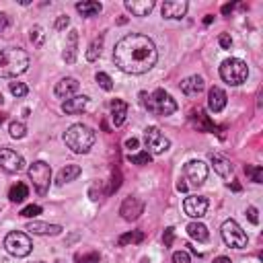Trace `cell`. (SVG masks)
Returning a JSON list of instances; mask_svg holds the SVG:
<instances>
[{
  "label": "cell",
  "mask_w": 263,
  "mask_h": 263,
  "mask_svg": "<svg viewBox=\"0 0 263 263\" xmlns=\"http://www.w3.org/2000/svg\"><path fill=\"white\" fill-rule=\"evenodd\" d=\"M220 232H222V240H224L228 247H232V249H245L247 242H249L245 230H242L234 220H226V222L222 224V230H220Z\"/></svg>",
  "instance_id": "ba28073f"
},
{
  "label": "cell",
  "mask_w": 263,
  "mask_h": 263,
  "mask_svg": "<svg viewBox=\"0 0 263 263\" xmlns=\"http://www.w3.org/2000/svg\"><path fill=\"white\" fill-rule=\"evenodd\" d=\"M0 166L6 173H18L25 168V158L10 148H0Z\"/></svg>",
  "instance_id": "8fae6325"
},
{
  "label": "cell",
  "mask_w": 263,
  "mask_h": 263,
  "mask_svg": "<svg viewBox=\"0 0 263 263\" xmlns=\"http://www.w3.org/2000/svg\"><path fill=\"white\" fill-rule=\"evenodd\" d=\"M86 105H88V97H84V95H74V97H70V99H66V101L62 103V111H64L66 115H76V113H82V111L86 109Z\"/></svg>",
  "instance_id": "2e32d148"
},
{
  "label": "cell",
  "mask_w": 263,
  "mask_h": 263,
  "mask_svg": "<svg viewBox=\"0 0 263 263\" xmlns=\"http://www.w3.org/2000/svg\"><path fill=\"white\" fill-rule=\"evenodd\" d=\"M95 80L99 82V86H101L103 90H113V80H111L109 74H105V72H97Z\"/></svg>",
  "instance_id": "836d02e7"
},
{
  "label": "cell",
  "mask_w": 263,
  "mask_h": 263,
  "mask_svg": "<svg viewBox=\"0 0 263 263\" xmlns=\"http://www.w3.org/2000/svg\"><path fill=\"white\" fill-rule=\"evenodd\" d=\"M138 144H140L138 138H127V140H125V148H127V150H136Z\"/></svg>",
  "instance_id": "ee69618b"
},
{
  "label": "cell",
  "mask_w": 263,
  "mask_h": 263,
  "mask_svg": "<svg viewBox=\"0 0 263 263\" xmlns=\"http://www.w3.org/2000/svg\"><path fill=\"white\" fill-rule=\"evenodd\" d=\"M125 115H127V103L121 101V99H113L111 101V121H113V125L119 127L125 121Z\"/></svg>",
  "instance_id": "603a6c76"
},
{
  "label": "cell",
  "mask_w": 263,
  "mask_h": 263,
  "mask_svg": "<svg viewBox=\"0 0 263 263\" xmlns=\"http://www.w3.org/2000/svg\"><path fill=\"white\" fill-rule=\"evenodd\" d=\"M55 263H62V261H55Z\"/></svg>",
  "instance_id": "db71d44e"
},
{
  "label": "cell",
  "mask_w": 263,
  "mask_h": 263,
  "mask_svg": "<svg viewBox=\"0 0 263 263\" xmlns=\"http://www.w3.org/2000/svg\"><path fill=\"white\" fill-rule=\"evenodd\" d=\"M76 10L82 14V16H95L103 10V4L101 2H95V0H84V2H78L76 4Z\"/></svg>",
  "instance_id": "d4e9b609"
},
{
  "label": "cell",
  "mask_w": 263,
  "mask_h": 263,
  "mask_svg": "<svg viewBox=\"0 0 263 263\" xmlns=\"http://www.w3.org/2000/svg\"><path fill=\"white\" fill-rule=\"evenodd\" d=\"M76 90H78V80L76 78H72V76H66V78H62L58 84H55V88H53V95L58 97V99H70V97H74L76 95Z\"/></svg>",
  "instance_id": "5bb4252c"
},
{
  "label": "cell",
  "mask_w": 263,
  "mask_h": 263,
  "mask_svg": "<svg viewBox=\"0 0 263 263\" xmlns=\"http://www.w3.org/2000/svg\"><path fill=\"white\" fill-rule=\"evenodd\" d=\"M8 132H10V136H12V138H16V140H18V138H23V136L27 134V125H25L23 121H12V123L8 125Z\"/></svg>",
  "instance_id": "d6a6232c"
},
{
  "label": "cell",
  "mask_w": 263,
  "mask_h": 263,
  "mask_svg": "<svg viewBox=\"0 0 263 263\" xmlns=\"http://www.w3.org/2000/svg\"><path fill=\"white\" fill-rule=\"evenodd\" d=\"M232 8H234V4H224V6H222V12L228 14V12H232Z\"/></svg>",
  "instance_id": "bcb514c9"
},
{
  "label": "cell",
  "mask_w": 263,
  "mask_h": 263,
  "mask_svg": "<svg viewBox=\"0 0 263 263\" xmlns=\"http://www.w3.org/2000/svg\"><path fill=\"white\" fill-rule=\"evenodd\" d=\"M76 53H78V31H70L68 33V39H66V47H64V62L66 64H74L76 62Z\"/></svg>",
  "instance_id": "ffe728a7"
},
{
  "label": "cell",
  "mask_w": 263,
  "mask_h": 263,
  "mask_svg": "<svg viewBox=\"0 0 263 263\" xmlns=\"http://www.w3.org/2000/svg\"><path fill=\"white\" fill-rule=\"evenodd\" d=\"M158 60L156 45L150 37L142 33H129L115 43L113 62L125 74H144L154 68Z\"/></svg>",
  "instance_id": "6da1fadb"
},
{
  "label": "cell",
  "mask_w": 263,
  "mask_h": 263,
  "mask_svg": "<svg viewBox=\"0 0 263 263\" xmlns=\"http://www.w3.org/2000/svg\"><path fill=\"white\" fill-rule=\"evenodd\" d=\"M187 232H189V236L195 238L197 242H205V240L210 238V232H208V228H205L201 222H191V224L187 226Z\"/></svg>",
  "instance_id": "484cf974"
},
{
  "label": "cell",
  "mask_w": 263,
  "mask_h": 263,
  "mask_svg": "<svg viewBox=\"0 0 263 263\" xmlns=\"http://www.w3.org/2000/svg\"><path fill=\"white\" fill-rule=\"evenodd\" d=\"M2 101H4V99H2V95H0V105H2Z\"/></svg>",
  "instance_id": "816d5d0a"
},
{
  "label": "cell",
  "mask_w": 263,
  "mask_h": 263,
  "mask_svg": "<svg viewBox=\"0 0 263 263\" xmlns=\"http://www.w3.org/2000/svg\"><path fill=\"white\" fill-rule=\"evenodd\" d=\"M4 249L14 257H27L33 249V242L25 232H8L4 236Z\"/></svg>",
  "instance_id": "52a82bcc"
},
{
  "label": "cell",
  "mask_w": 263,
  "mask_h": 263,
  "mask_svg": "<svg viewBox=\"0 0 263 263\" xmlns=\"http://www.w3.org/2000/svg\"><path fill=\"white\" fill-rule=\"evenodd\" d=\"M183 175H185V181H189L193 187H199L208 179V164L203 160H189L183 166Z\"/></svg>",
  "instance_id": "30bf717a"
},
{
  "label": "cell",
  "mask_w": 263,
  "mask_h": 263,
  "mask_svg": "<svg viewBox=\"0 0 263 263\" xmlns=\"http://www.w3.org/2000/svg\"><path fill=\"white\" fill-rule=\"evenodd\" d=\"M228 187H232V189H234V191H240V185H236V183H232V185H230V183H228Z\"/></svg>",
  "instance_id": "c3c4849f"
},
{
  "label": "cell",
  "mask_w": 263,
  "mask_h": 263,
  "mask_svg": "<svg viewBox=\"0 0 263 263\" xmlns=\"http://www.w3.org/2000/svg\"><path fill=\"white\" fill-rule=\"evenodd\" d=\"M140 99L144 103V107L152 113V115H173L177 111V101L164 90V88H156L152 95H146V92H140Z\"/></svg>",
  "instance_id": "277c9868"
},
{
  "label": "cell",
  "mask_w": 263,
  "mask_h": 263,
  "mask_svg": "<svg viewBox=\"0 0 263 263\" xmlns=\"http://www.w3.org/2000/svg\"><path fill=\"white\" fill-rule=\"evenodd\" d=\"M203 23H205V25H210V23H212V14H208V16L203 18Z\"/></svg>",
  "instance_id": "681fc988"
},
{
  "label": "cell",
  "mask_w": 263,
  "mask_h": 263,
  "mask_svg": "<svg viewBox=\"0 0 263 263\" xmlns=\"http://www.w3.org/2000/svg\"><path fill=\"white\" fill-rule=\"evenodd\" d=\"M218 43H220V47H222V49H230V47H232V37H230L228 33H220Z\"/></svg>",
  "instance_id": "ab89813d"
},
{
  "label": "cell",
  "mask_w": 263,
  "mask_h": 263,
  "mask_svg": "<svg viewBox=\"0 0 263 263\" xmlns=\"http://www.w3.org/2000/svg\"><path fill=\"white\" fill-rule=\"evenodd\" d=\"M39 214H41V208L35 205V203H31V205H27V208L21 210V216H25V218H35V216H39Z\"/></svg>",
  "instance_id": "8d00e7d4"
},
{
  "label": "cell",
  "mask_w": 263,
  "mask_h": 263,
  "mask_svg": "<svg viewBox=\"0 0 263 263\" xmlns=\"http://www.w3.org/2000/svg\"><path fill=\"white\" fill-rule=\"evenodd\" d=\"M101 47H103V35H99L97 39H92V43H90L88 49H86V60H88V62H95V60L101 55Z\"/></svg>",
  "instance_id": "f546056e"
},
{
  "label": "cell",
  "mask_w": 263,
  "mask_h": 263,
  "mask_svg": "<svg viewBox=\"0 0 263 263\" xmlns=\"http://www.w3.org/2000/svg\"><path fill=\"white\" fill-rule=\"evenodd\" d=\"M245 175H247L253 183H263V168H261V166L245 164Z\"/></svg>",
  "instance_id": "1f68e13d"
},
{
  "label": "cell",
  "mask_w": 263,
  "mask_h": 263,
  "mask_svg": "<svg viewBox=\"0 0 263 263\" xmlns=\"http://www.w3.org/2000/svg\"><path fill=\"white\" fill-rule=\"evenodd\" d=\"M29 39H31V43H33L35 47H41L43 41H45V33H43V29H41L39 25L31 27V31H29Z\"/></svg>",
  "instance_id": "4dcf8cb0"
},
{
  "label": "cell",
  "mask_w": 263,
  "mask_h": 263,
  "mask_svg": "<svg viewBox=\"0 0 263 263\" xmlns=\"http://www.w3.org/2000/svg\"><path fill=\"white\" fill-rule=\"evenodd\" d=\"M68 25H70V16H68V14H60V16L55 18V25H53V27H55V31H62V29H66Z\"/></svg>",
  "instance_id": "f35d334b"
},
{
  "label": "cell",
  "mask_w": 263,
  "mask_h": 263,
  "mask_svg": "<svg viewBox=\"0 0 263 263\" xmlns=\"http://www.w3.org/2000/svg\"><path fill=\"white\" fill-rule=\"evenodd\" d=\"M193 119H195V127L199 129V132H214L216 129V125L208 119V115L203 113V111H193Z\"/></svg>",
  "instance_id": "4316f807"
},
{
  "label": "cell",
  "mask_w": 263,
  "mask_h": 263,
  "mask_svg": "<svg viewBox=\"0 0 263 263\" xmlns=\"http://www.w3.org/2000/svg\"><path fill=\"white\" fill-rule=\"evenodd\" d=\"M144 240V234L140 230H132V232H125L117 238V247H127V245H138Z\"/></svg>",
  "instance_id": "f1b7e54d"
},
{
  "label": "cell",
  "mask_w": 263,
  "mask_h": 263,
  "mask_svg": "<svg viewBox=\"0 0 263 263\" xmlns=\"http://www.w3.org/2000/svg\"><path fill=\"white\" fill-rule=\"evenodd\" d=\"M127 160L132 164H148L150 162V154L148 152H140V154H129Z\"/></svg>",
  "instance_id": "d590c367"
},
{
  "label": "cell",
  "mask_w": 263,
  "mask_h": 263,
  "mask_svg": "<svg viewBox=\"0 0 263 263\" xmlns=\"http://www.w3.org/2000/svg\"><path fill=\"white\" fill-rule=\"evenodd\" d=\"M10 25H12V18H10L6 12H0V35L6 33V31L10 29Z\"/></svg>",
  "instance_id": "74e56055"
},
{
  "label": "cell",
  "mask_w": 263,
  "mask_h": 263,
  "mask_svg": "<svg viewBox=\"0 0 263 263\" xmlns=\"http://www.w3.org/2000/svg\"><path fill=\"white\" fill-rule=\"evenodd\" d=\"M142 212H144V201H142L140 197H136V195L125 197V199H123V203H121V208H119L121 218H123V220H127V222L138 220Z\"/></svg>",
  "instance_id": "7c38bea8"
},
{
  "label": "cell",
  "mask_w": 263,
  "mask_h": 263,
  "mask_svg": "<svg viewBox=\"0 0 263 263\" xmlns=\"http://www.w3.org/2000/svg\"><path fill=\"white\" fill-rule=\"evenodd\" d=\"M82 173V168L78 164H66L64 168H60L58 173V185H64V183H70L74 179H78Z\"/></svg>",
  "instance_id": "cb8c5ba5"
},
{
  "label": "cell",
  "mask_w": 263,
  "mask_h": 263,
  "mask_svg": "<svg viewBox=\"0 0 263 263\" xmlns=\"http://www.w3.org/2000/svg\"><path fill=\"white\" fill-rule=\"evenodd\" d=\"M29 179L33 181V187L37 189L39 195H45L47 189H49V181H51V168L47 162L43 160H35L31 166H29Z\"/></svg>",
  "instance_id": "8992f818"
},
{
  "label": "cell",
  "mask_w": 263,
  "mask_h": 263,
  "mask_svg": "<svg viewBox=\"0 0 263 263\" xmlns=\"http://www.w3.org/2000/svg\"><path fill=\"white\" fill-rule=\"evenodd\" d=\"M177 189H179V191H187V183H185V179H179Z\"/></svg>",
  "instance_id": "f6af8a7d"
},
{
  "label": "cell",
  "mask_w": 263,
  "mask_h": 263,
  "mask_svg": "<svg viewBox=\"0 0 263 263\" xmlns=\"http://www.w3.org/2000/svg\"><path fill=\"white\" fill-rule=\"evenodd\" d=\"M4 119H6V115H4V113H0V123H2Z\"/></svg>",
  "instance_id": "f907efd6"
},
{
  "label": "cell",
  "mask_w": 263,
  "mask_h": 263,
  "mask_svg": "<svg viewBox=\"0 0 263 263\" xmlns=\"http://www.w3.org/2000/svg\"><path fill=\"white\" fill-rule=\"evenodd\" d=\"M210 162H212L214 171H216L222 179H230V177H232V171H234V168H232V164H230V160H228L226 156L212 152V154H210Z\"/></svg>",
  "instance_id": "e0dca14e"
},
{
  "label": "cell",
  "mask_w": 263,
  "mask_h": 263,
  "mask_svg": "<svg viewBox=\"0 0 263 263\" xmlns=\"http://www.w3.org/2000/svg\"><path fill=\"white\" fill-rule=\"evenodd\" d=\"M220 76H222L224 82H228L232 86H238V84H242L247 80L249 66L238 58H228V60H224L220 64Z\"/></svg>",
  "instance_id": "5b68a950"
},
{
  "label": "cell",
  "mask_w": 263,
  "mask_h": 263,
  "mask_svg": "<svg viewBox=\"0 0 263 263\" xmlns=\"http://www.w3.org/2000/svg\"><path fill=\"white\" fill-rule=\"evenodd\" d=\"M203 78L201 76H187L183 82H181V90H183V95H187V97H197L201 90H203Z\"/></svg>",
  "instance_id": "44dd1931"
},
{
  "label": "cell",
  "mask_w": 263,
  "mask_h": 263,
  "mask_svg": "<svg viewBox=\"0 0 263 263\" xmlns=\"http://www.w3.org/2000/svg\"><path fill=\"white\" fill-rule=\"evenodd\" d=\"M214 263H232V261H230L228 257H216V259H214Z\"/></svg>",
  "instance_id": "7dc6e473"
},
{
  "label": "cell",
  "mask_w": 263,
  "mask_h": 263,
  "mask_svg": "<svg viewBox=\"0 0 263 263\" xmlns=\"http://www.w3.org/2000/svg\"><path fill=\"white\" fill-rule=\"evenodd\" d=\"M95 138H97L95 132H92L88 125H82V123L70 125V127L66 129V134H64L66 146H68L72 152H76V154L88 152V150L92 148V144H95Z\"/></svg>",
  "instance_id": "3957f363"
},
{
  "label": "cell",
  "mask_w": 263,
  "mask_h": 263,
  "mask_svg": "<svg viewBox=\"0 0 263 263\" xmlns=\"http://www.w3.org/2000/svg\"><path fill=\"white\" fill-rule=\"evenodd\" d=\"M27 195H29V189H27L25 183H16V185H12L10 191H8V199H10L12 203H21V201H25Z\"/></svg>",
  "instance_id": "83f0119b"
},
{
  "label": "cell",
  "mask_w": 263,
  "mask_h": 263,
  "mask_svg": "<svg viewBox=\"0 0 263 263\" xmlns=\"http://www.w3.org/2000/svg\"><path fill=\"white\" fill-rule=\"evenodd\" d=\"M173 236H175V234H173V228H166V230H164V234H162L164 247H171V245H173Z\"/></svg>",
  "instance_id": "7bdbcfd3"
},
{
  "label": "cell",
  "mask_w": 263,
  "mask_h": 263,
  "mask_svg": "<svg viewBox=\"0 0 263 263\" xmlns=\"http://www.w3.org/2000/svg\"><path fill=\"white\" fill-rule=\"evenodd\" d=\"M125 8L134 16H146L154 8V0H125Z\"/></svg>",
  "instance_id": "7402d4cb"
},
{
  "label": "cell",
  "mask_w": 263,
  "mask_h": 263,
  "mask_svg": "<svg viewBox=\"0 0 263 263\" xmlns=\"http://www.w3.org/2000/svg\"><path fill=\"white\" fill-rule=\"evenodd\" d=\"M208 107L214 113H220L226 107V92L220 86H212L208 92Z\"/></svg>",
  "instance_id": "ac0fdd59"
},
{
  "label": "cell",
  "mask_w": 263,
  "mask_h": 263,
  "mask_svg": "<svg viewBox=\"0 0 263 263\" xmlns=\"http://www.w3.org/2000/svg\"><path fill=\"white\" fill-rule=\"evenodd\" d=\"M189 4L185 0H168L162 4V16L164 18H183Z\"/></svg>",
  "instance_id": "9a60e30c"
},
{
  "label": "cell",
  "mask_w": 263,
  "mask_h": 263,
  "mask_svg": "<svg viewBox=\"0 0 263 263\" xmlns=\"http://www.w3.org/2000/svg\"><path fill=\"white\" fill-rule=\"evenodd\" d=\"M144 144H146V148H148L152 154H162V152H166V150L171 148L168 138H166L158 127H154V125L144 129Z\"/></svg>",
  "instance_id": "9c48e42d"
},
{
  "label": "cell",
  "mask_w": 263,
  "mask_h": 263,
  "mask_svg": "<svg viewBox=\"0 0 263 263\" xmlns=\"http://www.w3.org/2000/svg\"><path fill=\"white\" fill-rule=\"evenodd\" d=\"M35 263H45V261H35Z\"/></svg>",
  "instance_id": "f5cc1de1"
},
{
  "label": "cell",
  "mask_w": 263,
  "mask_h": 263,
  "mask_svg": "<svg viewBox=\"0 0 263 263\" xmlns=\"http://www.w3.org/2000/svg\"><path fill=\"white\" fill-rule=\"evenodd\" d=\"M8 88H10V92H12L14 97H25V95L29 92L27 84H23V82H10Z\"/></svg>",
  "instance_id": "e575fe53"
},
{
  "label": "cell",
  "mask_w": 263,
  "mask_h": 263,
  "mask_svg": "<svg viewBox=\"0 0 263 263\" xmlns=\"http://www.w3.org/2000/svg\"><path fill=\"white\" fill-rule=\"evenodd\" d=\"M29 68V55L21 47L0 49V78H14Z\"/></svg>",
  "instance_id": "7a4b0ae2"
},
{
  "label": "cell",
  "mask_w": 263,
  "mask_h": 263,
  "mask_svg": "<svg viewBox=\"0 0 263 263\" xmlns=\"http://www.w3.org/2000/svg\"><path fill=\"white\" fill-rule=\"evenodd\" d=\"M27 230L33 232V234H39V236H55L60 234L64 228L60 224H45V222H29L27 224Z\"/></svg>",
  "instance_id": "d6986e66"
},
{
  "label": "cell",
  "mask_w": 263,
  "mask_h": 263,
  "mask_svg": "<svg viewBox=\"0 0 263 263\" xmlns=\"http://www.w3.org/2000/svg\"><path fill=\"white\" fill-rule=\"evenodd\" d=\"M173 263H191V259L185 251H177V253H173Z\"/></svg>",
  "instance_id": "60d3db41"
},
{
  "label": "cell",
  "mask_w": 263,
  "mask_h": 263,
  "mask_svg": "<svg viewBox=\"0 0 263 263\" xmlns=\"http://www.w3.org/2000/svg\"><path fill=\"white\" fill-rule=\"evenodd\" d=\"M247 216H249V220H251L253 224H259V218H257V208L249 205V208H247Z\"/></svg>",
  "instance_id": "b9f144b4"
},
{
  "label": "cell",
  "mask_w": 263,
  "mask_h": 263,
  "mask_svg": "<svg viewBox=\"0 0 263 263\" xmlns=\"http://www.w3.org/2000/svg\"><path fill=\"white\" fill-rule=\"evenodd\" d=\"M183 210L189 218H201L208 212V197L203 195H189L183 201Z\"/></svg>",
  "instance_id": "4fadbf2b"
}]
</instances>
